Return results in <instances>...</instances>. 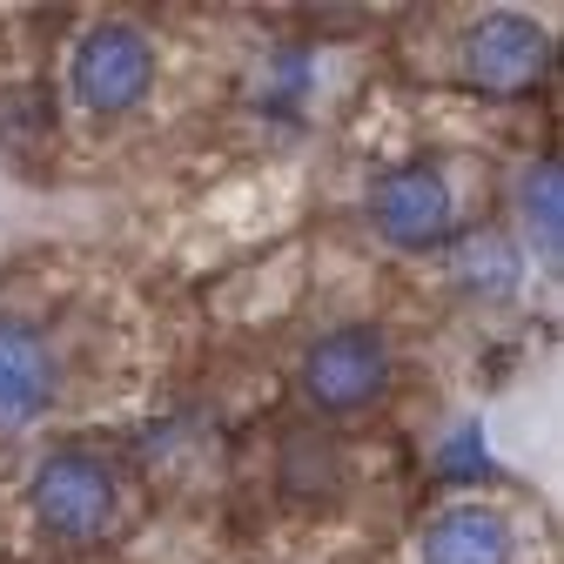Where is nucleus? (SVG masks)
I'll return each mask as SVG.
<instances>
[{
    "label": "nucleus",
    "instance_id": "f257e3e1",
    "mask_svg": "<svg viewBox=\"0 0 564 564\" xmlns=\"http://www.w3.org/2000/svg\"><path fill=\"white\" fill-rule=\"evenodd\" d=\"M28 518L61 544H101L121 518V477L95 451H54L28 477Z\"/></svg>",
    "mask_w": 564,
    "mask_h": 564
},
{
    "label": "nucleus",
    "instance_id": "f03ea898",
    "mask_svg": "<svg viewBox=\"0 0 564 564\" xmlns=\"http://www.w3.org/2000/svg\"><path fill=\"white\" fill-rule=\"evenodd\" d=\"M390 370H397V357L377 323H336L303 349V397L323 416H357V410L383 403Z\"/></svg>",
    "mask_w": 564,
    "mask_h": 564
},
{
    "label": "nucleus",
    "instance_id": "7ed1b4c3",
    "mask_svg": "<svg viewBox=\"0 0 564 564\" xmlns=\"http://www.w3.org/2000/svg\"><path fill=\"white\" fill-rule=\"evenodd\" d=\"M155 41L128 28V21H101L75 41V54H67V88H75V101L88 115H128L149 101L155 88Z\"/></svg>",
    "mask_w": 564,
    "mask_h": 564
},
{
    "label": "nucleus",
    "instance_id": "20e7f679",
    "mask_svg": "<svg viewBox=\"0 0 564 564\" xmlns=\"http://www.w3.org/2000/svg\"><path fill=\"white\" fill-rule=\"evenodd\" d=\"M370 216H377L383 242L423 256V249H444L457 236V195H451L437 162H403L370 188Z\"/></svg>",
    "mask_w": 564,
    "mask_h": 564
},
{
    "label": "nucleus",
    "instance_id": "39448f33",
    "mask_svg": "<svg viewBox=\"0 0 564 564\" xmlns=\"http://www.w3.org/2000/svg\"><path fill=\"white\" fill-rule=\"evenodd\" d=\"M544 75H551L544 21H531V14H484V21H470V34H464V82L477 95L511 101V95H531Z\"/></svg>",
    "mask_w": 564,
    "mask_h": 564
},
{
    "label": "nucleus",
    "instance_id": "423d86ee",
    "mask_svg": "<svg viewBox=\"0 0 564 564\" xmlns=\"http://www.w3.org/2000/svg\"><path fill=\"white\" fill-rule=\"evenodd\" d=\"M54 390H61L54 343L28 316L0 310V437L34 431V423L54 410Z\"/></svg>",
    "mask_w": 564,
    "mask_h": 564
},
{
    "label": "nucleus",
    "instance_id": "0eeeda50",
    "mask_svg": "<svg viewBox=\"0 0 564 564\" xmlns=\"http://www.w3.org/2000/svg\"><path fill=\"white\" fill-rule=\"evenodd\" d=\"M416 564H518V524L498 505H444L416 531Z\"/></svg>",
    "mask_w": 564,
    "mask_h": 564
},
{
    "label": "nucleus",
    "instance_id": "6e6552de",
    "mask_svg": "<svg viewBox=\"0 0 564 564\" xmlns=\"http://www.w3.org/2000/svg\"><path fill=\"white\" fill-rule=\"evenodd\" d=\"M451 282L470 303H511L518 282H524V256L505 236H464L451 249Z\"/></svg>",
    "mask_w": 564,
    "mask_h": 564
},
{
    "label": "nucleus",
    "instance_id": "1a4fd4ad",
    "mask_svg": "<svg viewBox=\"0 0 564 564\" xmlns=\"http://www.w3.org/2000/svg\"><path fill=\"white\" fill-rule=\"evenodd\" d=\"M518 223L531 236V249L544 262H557V242H564V202H557V155H538V169H524L518 182Z\"/></svg>",
    "mask_w": 564,
    "mask_h": 564
},
{
    "label": "nucleus",
    "instance_id": "9d476101",
    "mask_svg": "<svg viewBox=\"0 0 564 564\" xmlns=\"http://www.w3.org/2000/svg\"><path fill=\"white\" fill-rule=\"evenodd\" d=\"M310 88H316V67H310L303 47H275V54L262 61V75H256V101H262V115H303Z\"/></svg>",
    "mask_w": 564,
    "mask_h": 564
},
{
    "label": "nucleus",
    "instance_id": "9b49d317",
    "mask_svg": "<svg viewBox=\"0 0 564 564\" xmlns=\"http://www.w3.org/2000/svg\"><path fill=\"white\" fill-rule=\"evenodd\" d=\"M437 470H444L451 484H477V477H490V444H484L477 423H457V431L437 444Z\"/></svg>",
    "mask_w": 564,
    "mask_h": 564
}]
</instances>
